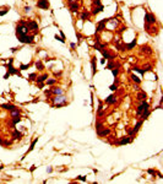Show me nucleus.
Here are the masks:
<instances>
[{
    "instance_id": "nucleus-1",
    "label": "nucleus",
    "mask_w": 163,
    "mask_h": 184,
    "mask_svg": "<svg viewBox=\"0 0 163 184\" xmlns=\"http://www.w3.org/2000/svg\"><path fill=\"white\" fill-rule=\"evenodd\" d=\"M18 41L23 44H32L34 43V37L33 36H27V34H22V36H17Z\"/></svg>"
},
{
    "instance_id": "nucleus-2",
    "label": "nucleus",
    "mask_w": 163,
    "mask_h": 184,
    "mask_svg": "<svg viewBox=\"0 0 163 184\" xmlns=\"http://www.w3.org/2000/svg\"><path fill=\"white\" fill-rule=\"evenodd\" d=\"M110 18H103L102 21H100V22H97V27H96V33L101 32L103 30H105V23L108 22Z\"/></svg>"
},
{
    "instance_id": "nucleus-3",
    "label": "nucleus",
    "mask_w": 163,
    "mask_h": 184,
    "mask_svg": "<svg viewBox=\"0 0 163 184\" xmlns=\"http://www.w3.org/2000/svg\"><path fill=\"white\" fill-rule=\"evenodd\" d=\"M28 28L27 26H22V25H18L16 27V36H22V34H27L28 33Z\"/></svg>"
},
{
    "instance_id": "nucleus-4",
    "label": "nucleus",
    "mask_w": 163,
    "mask_h": 184,
    "mask_svg": "<svg viewBox=\"0 0 163 184\" xmlns=\"http://www.w3.org/2000/svg\"><path fill=\"white\" fill-rule=\"evenodd\" d=\"M27 28L30 31H33L34 34L38 33V23L36 22V21H30V22H27Z\"/></svg>"
},
{
    "instance_id": "nucleus-5",
    "label": "nucleus",
    "mask_w": 163,
    "mask_h": 184,
    "mask_svg": "<svg viewBox=\"0 0 163 184\" xmlns=\"http://www.w3.org/2000/svg\"><path fill=\"white\" fill-rule=\"evenodd\" d=\"M12 61L14 59H10L9 61V64H8V70H9V73L12 74V75H20V69H15L12 66Z\"/></svg>"
},
{
    "instance_id": "nucleus-6",
    "label": "nucleus",
    "mask_w": 163,
    "mask_h": 184,
    "mask_svg": "<svg viewBox=\"0 0 163 184\" xmlns=\"http://www.w3.org/2000/svg\"><path fill=\"white\" fill-rule=\"evenodd\" d=\"M145 22L148 23V25H154V22H156V17L152 15V14L147 12L146 15H145Z\"/></svg>"
},
{
    "instance_id": "nucleus-7",
    "label": "nucleus",
    "mask_w": 163,
    "mask_h": 184,
    "mask_svg": "<svg viewBox=\"0 0 163 184\" xmlns=\"http://www.w3.org/2000/svg\"><path fill=\"white\" fill-rule=\"evenodd\" d=\"M148 108H150L148 103H147L146 101H142V102H141V104H140V107H139V108H137V110H136V114H137V115H140L141 113H142V110L148 109Z\"/></svg>"
},
{
    "instance_id": "nucleus-8",
    "label": "nucleus",
    "mask_w": 163,
    "mask_h": 184,
    "mask_svg": "<svg viewBox=\"0 0 163 184\" xmlns=\"http://www.w3.org/2000/svg\"><path fill=\"white\" fill-rule=\"evenodd\" d=\"M37 6L39 9H49V1L48 0H38V3H37Z\"/></svg>"
},
{
    "instance_id": "nucleus-9",
    "label": "nucleus",
    "mask_w": 163,
    "mask_h": 184,
    "mask_svg": "<svg viewBox=\"0 0 163 184\" xmlns=\"http://www.w3.org/2000/svg\"><path fill=\"white\" fill-rule=\"evenodd\" d=\"M97 134H98V136H102V138L108 136L109 134H110V129H109V128H102L101 130L97 131Z\"/></svg>"
},
{
    "instance_id": "nucleus-10",
    "label": "nucleus",
    "mask_w": 163,
    "mask_h": 184,
    "mask_svg": "<svg viewBox=\"0 0 163 184\" xmlns=\"http://www.w3.org/2000/svg\"><path fill=\"white\" fill-rule=\"evenodd\" d=\"M131 140H132L131 136H124V138L120 139L119 141H117V144H118V145H126V144L131 143Z\"/></svg>"
},
{
    "instance_id": "nucleus-11",
    "label": "nucleus",
    "mask_w": 163,
    "mask_h": 184,
    "mask_svg": "<svg viewBox=\"0 0 163 184\" xmlns=\"http://www.w3.org/2000/svg\"><path fill=\"white\" fill-rule=\"evenodd\" d=\"M104 102L107 104H115L117 103V96L115 95H110V96H108L107 98H105Z\"/></svg>"
},
{
    "instance_id": "nucleus-12",
    "label": "nucleus",
    "mask_w": 163,
    "mask_h": 184,
    "mask_svg": "<svg viewBox=\"0 0 163 184\" xmlns=\"http://www.w3.org/2000/svg\"><path fill=\"white\" fill-rule=\"evenodd\" d=\"M136 47V39H132L129 44H125V51H131Z\"/></svg>"
},
{
    "instance_id": "nucleus-13",
    "label": "nucleus",
    "mask_w": 163,
    "mask_h": 184,
    "mask_svg": "<svg viewBox=\"0 0 163 184\" xmlns=\"http://www.w3.org/2000/svg\"><path fill=\"white\" fill-rule=\"evenodd\" d=\"M47 79H48V75L47 74H43V75H41V76H37L36 82L37 83H43L44 81H47Z\"/></svg>"
},
{
    "instance_id": "nucleus-14",
    "label": "nucleus",
    "mask_w": 163,
    "mask_h": 184,
    "mask_svg": "<svg viewBox=\"0 0 163 184\" xmlns=\"http://www.w3.org/2000/svg\"><path fill=\"white\" fill-rule=\"evenodd\" d=\"M101 53H102V55H103L104 59H108V60H113V59H114V56L110 55V54L108 53V51H104V49H102Z\"/></svg>"
},
{
    "instance_id": "nucleus-15",
    "label": "nucleus",
    "mask_w": 163,
    "mask_h": 184,
    "mask_svg": "<svg viewBox=\"0 0 163 184\" xmlns=\"http://www.w3.org/2000/svg\"><path fill=\"white\" fill-rule=\"evenodd\" d=\"M140 52L141 53H147V54H151L152 53V49L148 47V46H141L140 47Z\"/></svg>"
},
{
    "instance_id": "nucleus-16",
    "label": "nucleus",
    "mask_w": 163,
    "mask_h": 184,
    "mask_svg": "<svg viewBox=\"0 0 163 184\" xmlns=\"http://www.w3.org/2000/svg\"><path fill=\"white\" fill-rule=\"evenodd\" d=\"M1 108H4L5 110H12V109H15L16 107L14 104H10V103H4V104H1Z\"/></svg>"
},
{
    "instance_id": "nucleus-17",
    "label": "nucleus",
    "mask_w": 163,
    "mask_h": 184,
    "mask_svg": "<svg viewBox=\"0 0 163 184\" xmlns=\"http://www.w3.org/2000/svg\"><path fill=\"white\" fill-rule=\"evenodd\" d=\"M79 4H77L76 1H74V3H70V10H71L72 12H77V10H79Z\"/></svg>"
},
{
    "instance_id": "nucleus-18",
    "label": "nucleus",
    "mask_w": 163,
    "mask_h": 184,
    "mask_svg": "<svg viewBox=\"0 0 163 184\" xmlns=\"http://www.w3.org/2000/svg\"><path fill=\"white\" fill-rule=\"evenodd\" d=\"M103 9H104V6H103V5L97 6V8H93V10H92V15H97V14L102 12V11H103Z\"/></svg>"
},
{
    "instance_id": "nucleus-19",
    "label": "nucleus",
    "mask_w": 163,
    "mask_h": 184,
    "mask_svg": "<svg viewBox=\"0 0 163 184\" xmlns=\"http://www.w3.org/2000/svg\"><path fill=\"white\" fill-rule=\"evenodd\" d=\"M136 98H137L139 101H146V98H147V95L145 93V92H142V91H141V92H139V93H137Z\"/></svg>"
},
{
    "instance_id": "nucleus-20",
    "label": "nucleus",
    "mask_w": 163,
    "mask_h": 184,
    "mask_svg": "<svg viewBox=\"0 0 163 184\" xmlns=\"http://www.w3.org/2000/svg\"><path fill=\"white\" fill-rule=\"evenodd\" d=\"M91 66H92V76H95L96 71H97V68H96V58H92L91 60Z\"/></svg>"
},
{
    "instance_id": "nucleus-21",
    "label": "nucleus",
    "mask_w": 163,
    "mask_h": 184,
    "mask_svg": "<svg viewBox=\"0 0 163 184\" xmlns=\"http://www.w3.org/2000/svg\"><path fill=\"white\" fill-rule=\"evenodd\" d=\"M150 113H151V110H150V108L148 109H145V110H142V113H141V119L142 120H145L146 118H148V115H150Z\"/></svg>"
},
{
    "instance_id": "nucleus-22",
    "label": "nucleus",
    "mask_w": 163,
    "mask_h": 184,
    "mask_svg": "<svg viewBox=\"0 0 163 184\" xmlns=\"http://www.w3.org/2000/svg\"><path fill=\"white\" fill-rule=\"evenodd\" d=\"M22 138V133H20L17 130H14L12 131V139L14 140H17V139H21Z\"/></svg>"
},
{
    "instance_id": "nucleus-23",
    "label": "nucleus",
    "mask_w": 163,
    "mask_h": 184,
    "mask_svg": "<svg viewBox=\"0 0 163 184\" xmlns=\"http://www.w3.org/2000/svg\"><path fill=\"white\" fill-rule=\"evenodd\" d=\"M20 114H21V113H20V110H18L17 108H15V109L11 110V117H12V118H17V117H20Z\"/></svg>"
},
{
    "instance_id": "nucleus-24",
    "label": "nucleus",
    "mask_w": 163,
    "mask_h": 184,
    "mask_svg": "<svg viewBox=\"0 0 163 184\" xmlns=\"http://www.w3.org/2000/svg\"><path fill=\"white\" fill-rule=\"evenodd\" d=\"M88 18H90V12L85 11V12H82V14H81V20L86 21V20H88Z\"/></svg>"
},
{
    "instance_id": "nucleus-25",
    "label": "nucleus",
    "mask_w": 163,
    "mask_h": 184,
    "mask_svg": "<svg viewBox=\"0 0 163 184\" xmlns=\"http://www.w3.org/2000/svg\"><path fill=\"white\" fill-rule=\"evenodd\" d=\"M52 91H53V93L56 95V96H61V95L64 93V91H63L61 88H54V90H52Z\"/></svg>"
},
{
    "instance_id": "nucleus-26",
    "label": "nucleus",
    "mask_w": 163,
    "mask_h": 184,
    "mask_svg": "<svg viewBox=\"0 0 163 184\" xmlns=\"http://www.w3.org/2000/svg\"><path fill=\"white\" fill-rule=\"evenodd\" d=\"M36 68H37V70H43V69H44V65H43V63H42L41 60L36 61Z\"/></svg>"
},
{
    "instance_id": "nucleus-27",
    "label": "nucleus",
    "mask_w": 163,
    "mask_h": 184,
    "mask_svg": "<svg viewBox=\"0 0 163 184\" xmlns=\"http://www.w3.org/2000/svg\"><path fill=\"white\" fill-rule=\"evenodd\" d=\"M95 126H96V130H97V131L101 130L102 128H104V125H103L102 122H96V125H95Z\"/></svg>"
},
{
    "instance_id": "nucleus-28",
    "label": "nucleus",
    "mask_w": 163,
    "mask_h": 184,
    "mask_svg": "<svg viewBox=\"0 0 163 184\" xmlns=\"http://www.w3.org/2000/svg\"><path fill=\"white\" fill-rule=\"evenodd\" d=\"M141 125H142V120H139V122L136 123V125H135V128H134V131H135V133H137Z\"/></svg>"
},
{
    "instance_id": "nucleus-29",
    "label": "nucleus",
    "mask_w": 163,
    "mask_h": 184,
    "mask_svg": "<svg viewBox=\"0 0 163 184\" xmlns=\"http://www.w3.org/2000/svg\"><path fill=\"white\" fill-rule=\"evenodd\" d=\"M132 70H135V71L140 73L141 75H144V74H145V70H144V69H140L139 66H134V68H132Z\"/></svg>"
},
{
    "instance_id": "nucleus-30",
    "label": "nucleus",
    "mask_w": 163,
    "mask_h": 184,
    "mask_svg": "<svg viewBox=\"0 0 163 184\" xmlns=\"http://www.w3.org/2000/svg\"><path fill=\"white\" fill-rule=\"evenodd\" d=\"M131 80H132L134 82H135V83H137V85H139V83L141 82V80L139 79L137 76H135V75H131Z\"/></svg>"
},
{
    "instance_id": "nucleus-31",
    "label": "nucleus",
    "mask_w": 163,
    "mask_h": 184,
    "mask_svg": "<svg viewBox=\"0 0 163 184\" xmlns=\"http://www.w3.org/2000/svg\"><path fill=\"white\" fill-rule=\"evenodd\" d=\"M36 144H37V139H34V140L32 141V144H31V147H30V148H28V151H27V152H30V151H32V150H33V148H34V146H36Z\"/></svg>"
},
{
    "instance_id": "nucleus-32",
    "label": "nucleus",
    "mask_w": 163,
    "mask_h": 184,
    "mask_svg": "<svg viewBox=\"0 0 163 184\" xmlns=\"http://www.w3.org/2000/svg\"><path fill=\"white\" fill-rule=\"evenodd\" d=\"M112 74H113V76H114V77H117V76H118V74H119V70H118V68L112 69Z\"/></svg>"
},
{
    "instance_id": "nucleus-33",
    "label": "nucleus",
    "mask_w": 163,
    "mask_h": 184,
    "mask_svg": "<svg viewBox=\"0 0 163 184\" xmlns=\"http://www.w3.org/2000/svg\"><path fill=\"white\" fill-rule=\"evenodd\" d=\"M45 82H47V85H54V83L56 82V79H49V80H47Z\"/></svg>"
},
{
    "instance_id": "nucleus-34",
    "label": "nucleus",
    "mask_w": 163,
    "mask_h": 184,
    "mask_svg": "<svg viewBox=\"0 0 163 184\" xmlns=\"http://www.w3.org/2000/svg\"><path fill=\"white\" fill-rule=\"evenodd\" d=\"M20 122H21V118H20V117H17V118H14V119H12V124H14V125H15V124H17V123H20Z\"/></svg>"
},
{
    "instance_id": "nucleus-35",
    "label": "nucleus",
    "mask_w": 163,
    "mask_h": 184,
    "mask_svg": "<svg viewBox=\"0 0 163 184\" xmlns=\"http://www.w3.org/2000/svg\"><path fill=\"white\" fill-rule=\"evenodd\" d=\"M28 68H30V64H27V65L21 64V65H20V70H27Z\"/></svg>"
},
{
    "instance_id": "nucleus-36",
    "label": "nucleus",
    "mask_w": 163,
    "mask_h": 184,
    "mask_svg": "<svg viewBox=\"0 0 163 184\" xmlns=\"http://www.w3.org/2000/svg\"><path fill=\"white\" fill-rule=\"evenodd\" d=\"M36 79H37V74H34V73L33 74H30V80L31 81H34Z\"/></svg>"
},
{
    "instance_id": "nucleus-37",
    "label": "nucleus",
    "mask_w": 163,
    "mask_h": 184,
    "mask_svg": "<svg viewBox=\"0 0 163 184\" xmlns=\"http://www.w3.org/2000/svg\"><path fill=\"white\" fill-rule=\"evenodd\" d=\"M98 108H97V110L98 112H101V110H103V104H102V101H98Z\"/></svg>"
},
{
    "instance_id": "nucleus-38",
    "label": "nucleus",
    "mask_w": 163,
    "mask_h": 184,
    "mask_svg": "<svg viewBox=\"0 0 163 184\" xmlns=\"http://www.w3.org/2000/svg\"><path fill=\"white\" fill-rule=\"evenodd\" d=\"M109 90H110V91H117V90H118V86H117L115 83H113L112 86L109 87Z\"/></svg>"
},
{
    "instance_id": "nucleus-39",
    "label": "nucleus",
    "mask_w": 163,
    "mask_h": 184,
    "mask_svg": "<svg viewBox=\"0 0 163 184\" xmlns=\"http://www.w3.org/2000/svg\"><path fill=\"white\" fill-rule=\"evenodd\" d=\"M147 173H150V174H152V175H156V173H157V172H156L154 169L150 168V169H147Z\"/></svg>"
},
{
    "instance_id": "nucleus-40",
    "label": "nucleus",
    "mask_w": 163,
    "mask_h": 184,
    "mask_svg": "<svg viewBox=\"0 0 163 184\" xmlns=\"http://www.w3.org/2000/svg\"><path fill=\"white\" fill-rule=\"evenodd\" d=\"M52 93H53L52 90H44V95H45V96H50Z\"/></svg>"
},
{
    "instance_id": "nucleus-41",
    "label": "nucleus",
    "mask_w": 163,
    "mask_h": 184,
    "mask_svg": "<svg viewBox=\"0 0 163 184\" xmlns=\"http://www.w3.org/2000/svg\"><path fill=\"white\" fill-rule=\"evenodd\" d=\"M54 38H55V39H58V41H60L61 43H64V42H65V39H64V38H61V37H59V36H56V34L54 36Z\"/></svg>"
},
{
    "instance_id": "nucleus-42",
    "label": "nucleus",
    "mask_w": 163,
    "mask_h": 184,
    "mask_svg": "<svg viewBox=\"0 0 163 184\" xmlns=\"http://www.w3.org/2000/svg\"><path fill=\"white\" fill-rule=\"evenodd\" d=\"M93 5L95 6H101L102 4H101V0H95V1H93Z\"/></svg>"
},
{
    "instance_id": "nucleus-43",
    "label": "nucleus",
    "mask_w": 163,
    "mask_h": 184,
    "mask_svg": "<svg viewBox=\"0 0 163 184\" xmlns=\"http://www.w3.org/2000/svg\"><path fill=\"white\" fill-rule=\"evenodd\" d=\"M144 70H145V73H146V71H151V70H152V66H151V65H146V69L144 68Z\"/></svg>"
},
{
    "instance_id": "nucleus-44",
    "label": "nucleus",
    "mask_w": 163,
    "mask_h": 184,
    "mask_svg": "<svg viewBox=\"0 0 163 184\" xmlns=\"http://www.w3.org/2000/svg\"><path fill=\"white\" fill-rule=\"evenodd\" d=\"M77 179H79V180H82V182H86V177H83V175H79V177H77Z\"/></svg>"
},
{
    "instance_id": "nucleus-45",
    "label": "nucleus",
    "mask_w": 163,
    "mask_h": 184,
    "mask_svg": "<svg viewBox=\"0 0 163 184\" xmlns=\"http://www.w3.org/2000/svg\"><path fill=\"white\" fill-rule=\"evenodd\" d=\"M8 11H9V8H6L4 11H0V16H4V15H5V14L8 12Z\"/></svg>"
},
{
    "instance_id": "nucleus-46",
    "label": "nucleus",
    "mask_w": 163,
    "mask_h": 184,
    "mask_svg": "<svg viewBox=\"0 0 163 184\" xmlns=\"http://www.w3.org/2000/svg\"><path fill=\"white\" fill-rule=\"evenodd\" d=\"M125 30H126V27H123V28H120V30L118 31V33H119V34H122V33H123V32H124Z\"/></svg>"
},
{
    "instance_id": "nucleus-47",
    "label": "nucleus",
    "mask_w": 163,
    "mask_h": 184,
    "mask_svg": "<svg viewBox=\"0 0 163 184\" xmlns=\"http://www.w3.org/2000/svg\"><path fill=\"white\" fill-rule=\"evenodd\" d=\"M9 76H10V73L8 71V73H6V74L4 75V79H5V80H8V79H9Z\"/></svg>"
},
{
    "instance_id": "nucleus-48",
    "label": "nucleus",
    "mask_w": 163,
    "mask_h": 184,
    "mask_svg": "<svg viewBox=\"0 0 163 184\" xmlns=\"http://www.w3.org/2000/svg\"><path fill=\"white\" fill-rule=\"evenodd\" d=\"M76 37H77V39H79V41H81V34L79 32H76Z\"/></svg>"
},
{
    "instance_id": "nucleus-49",
    "label": "nucleus",
    "mask_w": 163,
    "mask_h": 184,
    "mask_svg": "<svg viewBox=\"0 0 163 184\" xmlns=\"http://www.w3.org/2000/svg\"><path fill=\"white\" fill-rule=\"evenodd\" d=\"M30 10H31L30 6H26V8H25V11H26V12H30Z\"/></svg>"
},
{
    "instance_id": "nucleus-50",
    "label": "nucleus",
    "mask_w": 163,
    "mask_h": 184,
    "mask_svg": "<svg viewBox=\"0 0 163 184\" xmlns=\"http://www.w3.org/2000/svg\"><path fill=\"white\" fill-rule=\"evenodd\" d=\"M52 171H53V168H50V167L47 168V172H48V173H52Z\"/></svg>"
},
{
    "instance_id": "nucleus-51",
    "label": "nucleus",
    "mask_w": 163,
    "mask_h": 184,
    "mask_svg": "<svg viewBox=\"0 0 163 184\" xmlns=\"http://www.w3.org/2000/svg\"><path fill=\"white\" fill-rule=\"evenodd\" d=\"M34 169H36V166H32V167H31V169H30V171H31V172H33V171H34Z\"/></svg>"
},
{
    "instance_id": "nucleus-52",
    "label": "nucleus",
    "mask_w": 163,
    "mask_h": 184,
    "mask_svg": "<svg viewBox=\"0 0 163 184\" xmlns=\"http://www.w3.org/2000/svg\"><path fill=\"white\" fill-rule=\"evenodd\" d=\"M54 75H55V76H60V75H61V71H59V73H55Z\"/></svg>"
},
{
    "instance_id": "nucleus-53",
    "label": "nucleus",
    "mask_w": 163,
    "mask_h": 184,
    "mask_svg": "<svg viewBox=\"0 0 163 184\" xmlns=\"http://www.w3.org/2000/svg\"><path fill=\"white\" fill-rule=\"evenodd\" d=\"M70 46H71V48H72V49H74V48L76 47V44H75V43H71V44H70Z\"/></svg>"
},
{
    "instance_id": "nucleus-54",
    "label": "nucleus",
    "mask_w": 163,
    "mask_h": 184,
    "mask_svg": "<svg viewBox=\"0 0 163 184\" xmlns=\"http://www.w3.org/2000/svg\"><path fill=\"white\" fill-rule=\"evenodd\" d=\"M68 1H69V4H70V3H74V1H76V0H68Z\"/></svg>"
},
{
    "instance_id": "nucleus-55",
    "label": "nucleus",
    "mask_w": 163,
    "mask_h": 184,
    "mask_svg": "<svg viewBox=\"0 0 163 184\" xmlns=\"http://www.w3.org/2000/svg\"><path fill=\"white\" fill-rule=\"evenodd\" d=\"M3 143H4V141H3L1 139H0V145H3Z\"/></svg>"
}]
</instances>
